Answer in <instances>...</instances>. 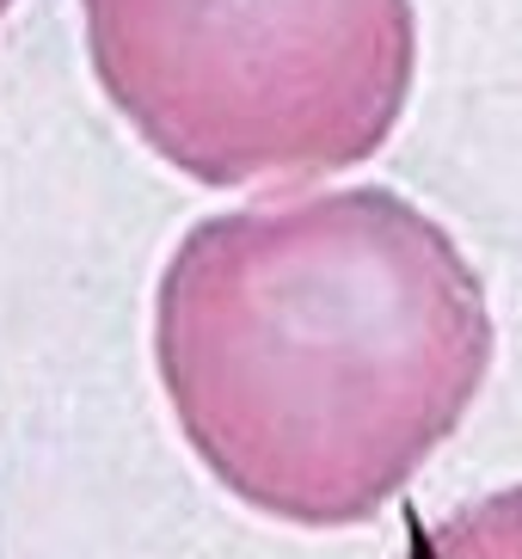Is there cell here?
<instances>
[{"mask_svg": "<svg viewBox=\"0 0 522 559\" xmlns=\"http://www.w3.org/2000/svg\"><path fill=\"white\" fill-rule=\"evenodd\" d=\"M86 62L147 154L210 191H301L393 142L412 0H81Z\"/></svg>", "mask_w": 522, "mask_h": 559, "instance_id": "7a4b0ae2", "label": "cell"}, {"mask_svg": "<svg viewBox=\"0 0 522 559\" xmlns=\"http://www.w3.org/2000/svg\"><path fill=\"white\" fill-rule=\"evenodd\" d=\"M400 559H522V486L479 492L449 516L418 523Z\"/></svg>", "mask_w": 522, "mask_h": 559, "instance_id": "3957f363", "label": "cell"}, {"mask_svg": "<svg viewBox=\"0 0 522 559\" xmlns=\"http://www.w3.org/2000/svg\"><path fill=\"white\" fill-rule=\"evenodd\" d=\"M7 13H13V0H0V19H7Z\"/></svg>", "mask_w": 522, "mask_h": 559, "instance_id": "277c9868", "label": "cell"}, {"mask_svg": "<svg viewBox=\"0 0 522 559\" xmlns=\"http://www.w3.org/2000/svg\"><path fill=\"white\" fill-rule=\"evenodd\" d=\"M491 301L388 185L203 215L154 283V376L203 474L283 528L376 523L474 412Z\"/></svg>", "mask_w": 522, "mask_h": 559, "instance_id": "6da1fadb", "label": "cell"}]
</instances>
